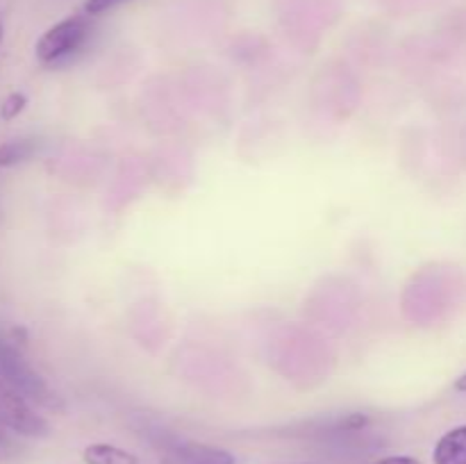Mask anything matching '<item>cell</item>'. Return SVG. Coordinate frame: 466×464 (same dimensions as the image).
Listing matches in <instances>:
<instances>
[{
	"instance_id": "1",
	"label": "cell",
	"mask_w": 466,
	"mask_h": 464,
	"mask_svg": "<svg viewBox=\"0 0 466 464\" xmlns=\"http://www.w3.org/2000/svg\"><path fill=\"white\" fill-rule=\"evenodd\" d=\"M0 387L14 389L27 403H36L48 409H62V400L50 389L48 382L3 339H0Z\"/></svg>"
},
{
	"instance_id": "2",
	"label": "cell",
	"mask_w": 466,
	"mask_h": 464,
	"mask_svg": "<svg viewBox=\"0 0 466 464\" xmlns=\"http://www.w3.org/2000/svg\"><path fill=\"white\" fill-rule=\"evenodd\" d=\"M91 35V23L89 18L76 14V16H68L64 21L55 23L53 27L44 32L39 36L35 45V55L41 64H59L62 59L76 55L82 45L86 44Z\"/></svg>"
},
{
	"instance_id": "3",
	"label": "cell",
	"mask_w": 466,
	"mask_h": 464,
	"mask_svg": "<svg viewBox=\"0 0 466 464\" xmlns=\"http://www.w3.org/2000/svg\"><path fill=\"white\" fill-rule=\"evenodd\" d=\"M164 453L173 464H235V455L194 439H167Z\"/></svg>"
},
{
	"instance_id": "4",
	"label": "cell",
	"mask_w": 466,
	"mask_h": 464,
	"mask_svg": "<svg viewBox=\"0 0 466 464\" xmlns=\"http://www.w3.org/2000/svg\"><path fill=\"white\" fill-rule=\"evenodd\" d=\"M432 464H466V423L440 437L432 450Z\"/></svg>"
},
{
	"instance_id": "5",
	"label": "cell",
	"mask_w": 466,
	"mask_h": 464,
	"mask_svg": "<svg viewBox=\"0 0 466 464\" xmlns=\"http://www.w3.org/2000/svg\"><path fill=\"white\" fill-rule=\"evenodd\" d=\"M82 459L86 464H141L137 455L130 450H123L114 444H91L86 446Z\"/></svg>"
},
{
	"instance_id": "6",
	"label": "cell",
	"mask_w": 466,
	"mask_h": 464,
	"mask_svg": "<svg viewBox=\"0 0 466 464\" xmlns=\"http://www.w3.org/2000/svg\"><path fill=\"white\" fill-rule=\"evenodd\" d=\"M36 153L35 139H14L0 144V168L16 166V164L27 162Z\"/></svg>"
},
{
	"instance_id": "7",
	"label": "cell",
	"mask_w": 466,
	"mask_h": 464,
	"mask_svg": "<svg viewBox=\"0 0 466 464\" xmlns=\"http://www.w3.org/2000/svg\"><path fill=\"white\" fill-rule=\"evenodd\" d=\"M25 105L27 96L21 94V91H12V94L3 100V105H0V118H3V121H12V118H16L18 114L25 109Z\"/></svg>"
},
{
	"instance_id": "8",
	"label": "cell",
	"mask_w": 466,
	"mask_h": 464,
	"mask_svg": "<svg viewBox=\"0 0 466 464\" xmlns=\"http://www.w3.org/2000/svg\"><path fill=\"white\" fill-rule=\"evenodd\" d=\"M118 3H123V0H86L85 12L89 14V16H100V14H105L107 9L116 7Z\"/></svg>"
},
{
	"instance_id": "9",
	"label": "cell",
	"mask_w": 466,
	"mask_h": 464,
	"mask_svg": "<svg viewBox=\"0 0 466 464\" xmlns=\"http://www.w3.org/2000/svg\"><path fill=\"white\" fill-rule=\"evenodd\" d=\"M371 464H421V459L412 458V455H390V458L376 459Z\"/></svg>"
},
{
	"instance_id": "10",
	"label": "cell",
	"mask_w": 466,
	"mask_h": 464,
	"mask_svg": "<svg viewBox=\"0 0 466 464\" xmlns=\"http://www.w3.org/2000/svg\"><path fill=\"white\" fill-rule=\"evenodd\" d=\"M455 389L466 391V373H462V376H460L458 380H455Z\"/></svg>"
},
{
	"instance_id": "11",
	"label": "cell",
	"mask_w": 466,
	"mask_h": 464,
	"mask_svg": "<svg viewBox=\"0 0 466 464\" xmlns=\"http://www.w3.org/2000/svg\"><path fill=\"white\" fill-rule=\"evenodd\" d=\"M5 439V428H3V423H0V441Z\"/></svg>"
},
{
	"instance_id": "12",
	"label": "cell",
	"mask_w": 466,
	"mask_h": 464,
	"mask_svg": "<svg viewBox=\"0 0 466 464\" xmlns=\"http://www.w3.org/2000/svg\"><path fill=\"white\" fill-rule=\"evenodd\" d=\"M0 41H3V25H0Z\"/></svg>"
}]
</instances>
